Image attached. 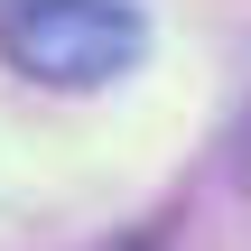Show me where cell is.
Masks as SVG:
<instances>
[{
	"instance_id": "1",
	"label": "cell",
	"mask_w": 251,
	"mask_h": 251,
	"mask_svg": "<svg viewBox=\"0 0 251 251\" xmlns=\"http://www.w3.org/2000/svg\"><path fill=\"white\" fill-rule=\"evenodd\" d=\"M149 47V19L130 0H0V65L56 93H93L130 75Z\"/></svg>"
}]
</instances>
